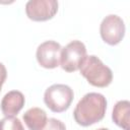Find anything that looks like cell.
<instances>
[{
  "label": "cell",
  "mask_w": 130,
  "mask_h": 130,
  "mask_svg": "<svg viewBox=\"0 0 130 130\" xmlns=\"http://www.w3.org/2000/svg\"><path fill=\"white\" fill-rule=\"evenodd\" d=\"M107 110V100L99 92H88L77 103L73 117L75 122L83 127L95 124L104 119Z\"/></svg>",
  "instance_id": "obj_1"
},
{
  "label": "cell",
  "mask_w": 130,
  "mask_h": 130,
  "mask_svg": "<svg viewBox=\"0 0 130 130\" xmlns=\"http://www.w3.org/2000/svg\"><path fill=\"white\" fill-rule=\"evenodd\" d=\"M42 130H66V126L62 121L56 118H50Z\"/></svg>",
  "instance_id": "obj_12"
},
{
  "label": "cell",
  "mask_w": 130,
  "mask_h": 130,
  "mask_svg": "<svg viewBox=\"0 0 130 130\" xmlns=\"http://www.w3.org/2000/svg\"><path fill=\"white\" fill-rule=\"evenodd\" d=\"M100 34L105 43L111 46L118 45L125 36L124 20L116 14L107 15L101 22Z\"/></svg>",
  "instance_id": "obj_5"
},
{
  "label": "cell",
  "mask_w": 130,
  "mask_h": 130,
  "mask_svg": "<svg viewBox=\"0 0 130 130\" xmlns=\"http://www.w3.org/2000/svg\"><path fill=\"white\" fill-rule=\"evenodd\" d=\"M80 74L89 84L96 87H106L113 80V72L95 55L86 56L80 66Z\"/></svg>",
  "instance_id": "obj_2"
},
{
  "label": "cell",
  "mask_w": 130,
  "mask_h": 130,
  "mask_svg": "<svg viewBox=\"0 0 130 130\" xmlns=\"http://www.w3.org/2000/svg\"><path fill=\"white\" fill-rule=\"evenodd\" d=\"M6 77H7V70L4 66V64L0 62V87H2L3 83L6 80Z\"/></svg>",
  "instance_id": "obj_13"
},
{
  "label": "cell",
  "mask_w": 130,
  "mask_h": 130,
  "mask_svg": "<svg viewBox=\"0 0 130 130\" xmlns=\"http://www.w3.org/2000/svg\"><path fill=\"white\" fill-rule=\"evenodd\" d=\"M0 91H1V87H0Z\"/></svg>",
  "instance_id": "obj_15"
},
{
  "label": "cell",
  "mask_w": 130,
  "mask_h": 130,
  "mask_svg": "<svg viewBox=\"0 0 130 130\" xmlns=\"http://www.w3.org/2000/svg\"><path fill=\"white\" fill-rule=\"evenodd\" d=\"M0 130H24V128L18 118L7 116L0 120Z\"/></svg>",
  "instance_id": "obj_11"
},
{
  "label": "cell",
  "mask_w": 130,
  "mask_h": 130,
  "mask_svg": "<svg viewBox=\"0 0 130 130\" xmlns=\"http://www.w3.org/2000/svg\"><path fill=\"white\" fill-rule=\"evenodd\" d=\"M58 11L56 0H29L25 4V13L34 21H46L55 16Z\"/></svg>",
  "instance_id": "obj_6"
},
{
  "label": "cell",
  "mask_w": 130,
  "mask_h": 130,
  "mask_svg": "<svg viewBox=\"0 0 130 130\" xmlns=\"http://www.w3.org/2000/svg\"><path fill=\"white\" fill-rule=\"evenodd\" d=\"M96 130H109L108 128H100V129H96Z\"/></svg>",
  "instance_id": "obj_14"
},
{
  "label": "cell",
  "mask_w": 130,
  "mask_h": 130,
  "mask_svg": "<svg viewBox=\"0 0 130 130\" xmlns=\"http://www.w3.org/2000/svg\"><path fill=\"white\" fill-rule=\"evenodd\" d=\"M74 98L73 90L70 86L62 83H56L49 86L44 93V102L46 106L54 113H62L66 111Z\"/></svg>",
  "instance_id": "obj_3"
},
{
  "label": "cell",
  "mask_w": 130,
  "mask_h": 130,
  "mask_svg": "<svg viewBox=\"0 0 130 130\" xmlns=\"http://www.w3.org/2000/svg\"><path fill=\"white\" fill-rule=\"evenodd\" d=\"M61 45L55 41H46L39 45L36 57L38 63L47 69H53L60 65Z\"/></svg>",
  "instance_id": "obj_7"
},
{
  "label": "cell",
  "mask_w": 130,
  "mask_h": 130,
  "mask_svg": "<svg viewBox=\"0 0 130 130\" xmlns=\"http://www.w3.org/2000/svg\"><path fill=\"white\" fill-rule=\"evenodd\" d=\"M85 58V45L80 41L74 40L61 49L60 66L66 72H74L80 68Z\"/></svg>",
  "instance_id": "obj_4"
},
{
  "label": "cell",
  "mask_w": 130,
  "mask_h": 130,
  "mask_svg": "<svg viewBox=\"0 0 130 130\" xmlns=\"http://www.w3.org/2000/svg\"><path fill=\"white\" fill-rule=\"evenodd\" d=\"M23 121L29 130H42L47 121V113L41 108H30L23 114Z\"/></svg>",
  "instance_id": "obj_10"
},
{
  "label": "cell",
  "mask_w": 130,
  "mask_h": 130,
  "mask_svg": "<svg viewBox=\"0 0 130 130\" xmlns=\"http://www.w3.org/2000/svg\"><path fill=\"white\" fill-rule=\"evenodd\" d=\"M24 103L25 99L21 91L10 90L3 96L1 101V111L5 115V117L17 115L23 108Z\"/></svg>",
  "instance_id": "obj_8"
},
{
  "label": "cell",
  "mask_w": 130,
  "mask_h": 130,
  "mask_svg": "<svg viewBox=\"0 0 130 130\" xmlns=\"http://www.w3.org/2000/svg\"><path fill=\"white\" fill-rule=\"evenodd\" d=\"M112 119L114 123L123 130H129L130 123V103L127 100L119 101L113 108Z\"/></svg>",
  "instance_id": "obj_9"
}]
</instances>
